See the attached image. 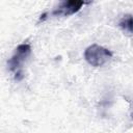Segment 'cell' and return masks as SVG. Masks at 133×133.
<instances>
[{
  "label": "cell",
  "instance_id": "7a4b0ae2",
  "mask_svg": "<svg viewBox=\"0 0 133 133\" xmlns=\"http://www.w3.org/2000/svg\"><path fill=\"white\" fill-rule=\"evenodd\" d=\"M85 60L92 66H102L112 58V52L98 44L88 46L84 51Z\"/></svg>",
  "mask_w": 133,
  "mask_h": 133
},
{
  "label": "cell",
  "instance_id": "6da1fadb",
  "mask_svg": "<svg viewBox=\"0 0 133 133\" xmlns=\"http://www.w3.org/2000/svg\"><path fill=\"white\" fill-rule=\"evenodd\" d=\"M31 53V46L27 43H23L16 48L14 55L7 60V65L10 72L15 73V79L20 81L23 79L22 65L24 61L29 57Z\"/></svg>",
  "mask_w": 133,
  "mask_h": 133
},
{
  "label": "cell",
  "instance_id": "3957f363",
  "mask_svg": "<svg viewBox=\"0 0 133 133\" xmlns=\"http://www.w3.org/2000/svg\"><path fill=\"white\" fill-rule=\"evenodd\" d=\"M84 5L83 1H77V0H65L58 4V6L51 12V16L54 17H68L71 15L76 14L81 9V7Z\"/></svg>",
  "mask_w": 133,
  "mask_h": 133
},
{
  "label": "cell",
  "instance_id": "277c9868",
  "mask_svg": "<svg viewBox=\"0 0 133 133\" xmlns=\"http://www.w3.org/2000/svg\"><path fill=\"white\" fill-rule=\"evenodd\" d=\"M118 26L129 35L132 34V16L129 15H125L118 22Z\"/></svg>",
  "mask_w": 133,
  "mask_h": 133
}]
</instances>
